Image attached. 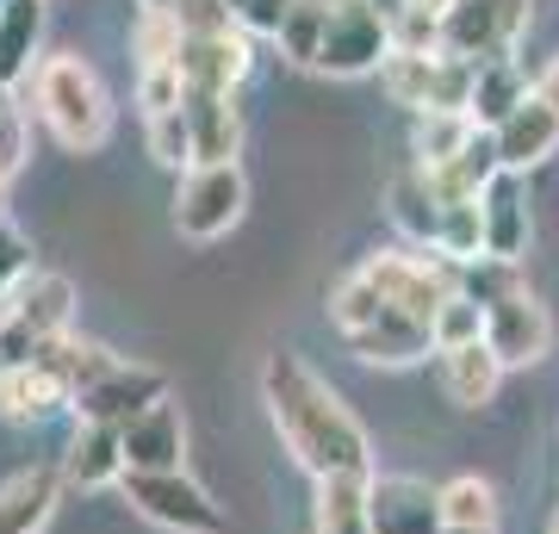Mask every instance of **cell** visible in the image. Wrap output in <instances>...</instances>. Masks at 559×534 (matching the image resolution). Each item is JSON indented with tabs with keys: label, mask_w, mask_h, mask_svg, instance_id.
<instances>
[{
	"label": "cell",
	"mask_w": 559,
	"mask_h": 534,
	"mask_svg": "<svg viewBox=\"0 0 559 534\" xmlns=\"http://www.w3.org/2000/svg\"><path fill=\"white\" fill-rule=\"evenodd\" d=\"M392 57V20H385L373 0H330V20H323V44H318V75L355 81V75H380Z\"/></svg>",
	"instance_id": "cell-6"
},
{
	"label": "cell",
	"mask_w": 559,
	"mask_h": 534,
	"mask_svg": "<svg viewBox=\"0 0 559 534\" xmlns=\"http://www.w3.org/2000/svg\"><path fill=\"white\" fill-rule=\"evenodd\" d=\"M528 94H535V87H528V75H522L516 57L479 62V81H473V106H466V112H473V124H479V131H498V124L510 119Z\"/></svg>",
	"instance_id": "cell-25"
},
{
	"label": "cell",
	"mask_w": 559,
	"mask_h": 534,
	"mask_svg": "<svg viewBox=\"0 0 559 534\" xmlns=\"http://www.w3.org/2000/svg\"><path fill=\"white\" fill-rule=\"evenodd\" d=\"M373 7H380L385 20H399V13H404V0H373Z\"/></svg>",
	"instance_id": "cell-42"
},
{
	"label": "cell",
	"mask_w": 559,
	"mask_h": 534,
	"mask_svg": "<svg viewBox=\"0 0 559 534\" xmlns=\"http://www.w3.org/2000/svg\"><path fill=\"white\" fill-rule=\"evenodd\" d=\"M360 274L380 293L385 311L423 317V323H436V311L460 293V268L429 256V249H380V256L360 261Z\"/></svg>",
	"instance_id": "cell-5"
},
{
	"label": "cell",
	"mask_w": 559,
	"mask_h": 534,
	"mask_svg": "<svg viewBox=\"0 0 559 534\" xmlns=\"http://www.w3.org/2000/svg\"><path fill=\"white\" fill-rule=\"evenodd\" d=\"M0 7H7V0H0Z\"/></svg>",
	"instance_id": "cell-46"
},
{
	"label": "cell",
	"mask_w": 559,
	"mask_h": 534,
	"mask_svg": "<svg viewBox=\"0 0 559 534\" xmlns=\"http://www.w3.org/2000/svg\"><path fill=\"white\" fill-rule=\"evenodd\" d=\"M162 397H168V379H162L156 367H143V360H112L100 379H87V385H81L69 411H75L81 423L124 429L131 416H143L150 404H162Z\"/></svg>",
	"instance_id": "cell-12"
},
{
	"label": "cell",
	"mask_w": 559,
	"mask_h": 534,
	"mask_svg": "<svg viewBox=\"0 0 559 534\" xmlns=\"http://www.w3.org/2000/svg\"><path fill=\"white\" fill-rule=\"evenodd\" d=\"M261 397H267V416H274L286 454L299 460L311 478L373 473V441L360 429V416L293 348H274V355L261 360Z\"/></svg>",
	"instance_id": "cell-1"
},
{
	"label": "cell",
	"mask_w": 559,
	"mask_h": 534,
	"mask_svg": "<svg viewBox=\"0 0 559 534\" xmlns=\"http://www.w3.org/2000/svg\"><path fill=\"white\" fill-rule=\"evenodd\" d=\"M131 57H138V69H175V57H180L175 13H138V25H131Z\"/></svg>",
	"instance_id": "cell-31"
},
{
	"label": "cell",
	"mask_w": 559,
	"mask_h": 534,
	"mask_svg": "<svg viewBox=\"0 0 559 534\" xmlns=\"http://www.w3.org/2000/svg\"><path fill=\"white\" fill-rule=\"evenodd\" d=\"M404 7H411V13H429V20H441V13H448L454 0H404Z\"/></svg>",
	"instance_id": "cell-40"
},
{
	"label": "cell",
	"mask_w": 559,
	"mask_h": 534,
	"mask_svg": "<svg viewBox=\"0 0 559 534\" xmlns=\"http://www.w3.org/2000/svg\"><path fill=\"white\" fill-rule=\"evenodd\" d=\"M385 205H392V224H399V237L411 242V249H429V256H436V237H441V193L429 187V175H423L417 162H411L404 175H392V187H385Z\"/></svg>",
	"instance_id": "cell-22"
},
{
	"label": "cell",
	"mask_w": 559,
	"mask_h": 534,
	"mask_svg": "<svg viewBox=\"0 0 559 534\" xmlns=\"http://www.w3.org/2000/svg\"><path fill=\"white\" fill-rule=\"evenodd\" d=\"M473 138H479L473 112H423L411 131V156H417V168H448Z\"/></svg>",
	"instance_id": "cell-28"
},
{
	"label": "cell",
	"mask_w": 559,
	"mask_h": 534,
	"mask_svg": "<svg viewBox=\"0 0 559 534\" xmlns=\"http://www.w3.org/2000/svg\"><path fill=\"white\" fill-rule=\"evenodd\" d=\"M62 473H20L0 485V534H38L57 510Z\"/></svg>",
	"instance_id": "cell-26"
},
{
	"label": "cell",
	"mask_w": 559,
	"mask_h": 534,
	"mask_svg": "<svg viewBox=\"0 0 559 534\" xmlns=\"http://www.w3.org/2000/svg\"><path fill=\"white\" fill-rule=\"evenodd\" d=\"M503 385V360L491 355V342H460V348H441V392L454 397L460 411H485Z\"/></svg>",
	"instance_id": "cell-21"
},
{
	"label": "cell",
	"mask_w": 559,
	"mask_h": 534,
	"mask_svg": "<svg viewBox=\"0 0 559 534\" xmlns=\"http://www.w3.org/2000/svg\"><path fill=\"white\" fill-rule=\"evenodd\" d=\"M187 138H193V162H237L242 150V112L237 94H187Z\"/></svg>",
	"instance_id": "cell-18"
},
{
	"label": "cell",
	"mask_w": 559,
	"mask_h": 534,
	"mask_svg": "<svg viewBox=\"0 0 559 534\" xmlns=\"http://www.w3.org/2000/svg\"><path fill=\"white\" fill-rule=\"evenodd\" d=\"M522 25H528V0H454L441 13V50L479 69V62L516 57Z\"/></svg>",
	"instance_id": "cell-10"
},
{
	"label": "cell",
	"mask_w": 559,
	"mask_h": 534,
	"mask_svg": "<svg viewBox=\"0 0 559 534\" xmlns=\"http://www.w3.org/2000/svg\"><path fill=\"white\" fill-rule=\"evenodd\" d=\"M44 38V0H7L0 7V87H20L32 75Z\"/></svg>",
	"instance_id": "cell-24"
},
{
	"label": "cell",
	"mask_w": 559,
	"mask_h": 534,
	"mask_svg": "<svg viewBox=\"0 0 559 534\" xmlns=\"http://www.w3.org/2000/svg\"><path fill=\"white\" fill-rule=\"evenodd\" d=\"M360 360H373V367H417L423 355H436V336H429V323L423 317H404V311H380L367 330L348 336Z\"/></svg>",
	"instance_id": "cell-16"
},
{
	"label": "cell",
	"mask_w": 559,
	"mask_h": 534,
	"mask_svg": "<svg viewBox=\"0 0 559 534\" xmlns=\"http://www.w3.org/2000/svg\"><path fill=\"white\" fill-rule=\"evenodd\" d=\"M242 205H249V180L237 162H193L175 187V230L187 242H218L242 224Z\"/></svg>",
	"instance_id": "cell-7"
},
{
	"label": "cell",
	"mask_w": 559,
	"mask_h": 534,
	"mask_svg": "<svg viewBox=\"0 0 559 534\" xmlns=\"http://www.w3.org/2000/svg\"><path fill=\"white\" fill-rule=\"evenodd\" d=\"M385 94L399 99V106H411V112H466L473 106V81H479V69L473 62L448 57V50H436V57H404V50H392L380 69Z\"/></svg>",
	"instance_id": "cell-8"
},
{
	"label": "cell",
	"mask_w": 559,
	"mask_h": 534,
	"mask_svg": "<svg viewBox=\"0 0 559 534\" xmlns=\"http://www.w3.org/2000/svg\"><path fill=\"white\" fill-rule=\"evenodd\" d=\"M180 0H138V13H175Z\"/></svg>",
	"instance_id": "cell-41"
},
{
	"label": "cell",
	"mask_w": 559,
	"mask_h": 534,
	"mask_svg": "<svg viewBox=\"0 0 559 534\" xmlns=\"http://www.w3.org/2000/svg\"><path fill=\"white\" fill-rule=\"evenodd\" d=\"M460 293L479 298L485 342H491V355L503 360V373L547 360V348H554V317H547V305L522 286V274L510 261H473V268H460Z\"/></svg>",
	"instance_id": "cell-2"
},
{
	"label": "cell",
	"mask_w": 559,
	"mask_h": 534,
	"mask_svg": "<svg viewBox=\"0 0 559 534\" xmlns=\"http://www.w3.org/2000/svg\"><path fill=\"white\" fill-rule=\"evenodd\" d=\"M224 7H230V13H237V0H224Z\"/></svg>",
	"instance_id": "cell-44"
},
{
	"label": "cell",
	"mask_w": 559,
	"mask_h": 534,
	"mask_svg": "<svg viewBox=\"0 0 559 534\" xmlns=\"http://www.w3.org/2000/svg\"><path fill=\"white\" fill-rule=\"evenodd\" d=\"M436 503H441V522H448V529L498 534V491H491V478L460 473V478H448V485L436 491Z\"/></svg>",
	"instance_id": "cell-27"
},
{
	"label": "cell",
	"mask_w": 559,
	"mask_h": 534,
	"mask_svg": "<svg viewBox=\"0 0 559 534\" xmlns=\"http://www.w3.org/2000/svg\"><path fill=\"white\" fill-rule=\"evenodd\" d=\"M32 94H38L44 131H50L62 150L94 156V150L112 138V94H106V81L94 75L87 57H69V50L44 57L38 75H32Z\"/></svg>",
	"instance_id": "cell-3"
},
{
	"label": "cell",
	"mask_w": 559,
	"mask_h": 534,
	"mask_svg": "<svg viewBox=\"0 0 559 534\" xmlns=\"http://www.w3.org/2000/svg\"><path fill=\"white\" fill-rule=\"evenodd\" d=\"M311 534H373V473L318 478V497H311Z\"/></svg>",
	"instance_id": "cell-19"
},
{
	"label": "cell",
	"mask_w": 559,
	"mask_h": 534,
	"mask_svg": "<svg viewBox=\"0 0 559 534\" xmlns=\"http://www.w3.org/2000/svg\"><path fill=\"white\" fill-rule=\"evenodd\" d=\"M119 478H124L119 429H100V423H81V436L69 441V454H62V485H81V491H100V485H119Z\"/></svg>",
	"instance_id": "cell-23"
},
{
	"label": "cell",
	"mask_w": 559,
	"mask_h": 534,
	"mask_svg": "<svg viewBox=\"0 0 559 534\" xmlns=\"http://www.w3.org/2000/svg\"><path fill=\"white\" fill-rule=\"evenodd\" d=\"M323 20H330V0H293V13H286V25H280V57L299 62V69H311L318 62V44H323Z\"/></svg>",
	"instance_id": "cell-29"
},
{
	"label": "cell",
	"mask_w": 559,
	"mask_h": 534,
	"mask_svg": "<svg viewBox=\"0 0 559 534\" xmlns=\"http://www.w3.org/2000/svg\"><path fill=\"white\" fill-rule=\"evenodd\" d=\"M554 534H559V522H554Z\"/></svg>",
	"instance_id": "cell-45"
},
{
	"label": "cell",
	"mask_w": 559,
	"mask_h": 534,
	"mask_svg": "<svg viewBox=\"0 0 559 534\" xmlns=\"http://www.w3.org/2000/svg\"><path fill=\"white\" fill-rule=\"evenodd\" d=\"M175 25H180V38H187V32H224V25H237V13H230L224 0H180Z\"/></svg>",
	"instance_id": "cell-38"
},
{
	"label": "cell",
	"mask_w": 559,
	"mask_h": 534,
	"mask_svg": "<svg viewBox=\"0 0 559 534\" xmlns=\"http://www.w3.org/2000/svg\"><path fill=\"white\" fill-rule=\"evenodd\" d=\"M38 268H32V242L20 237V230H7L0 224V293H13L20 280H32Z\"/></svg>",
	"instance_id": "cell-37"
},
{
	"label": "cell",
	"mask_w": 559,
	"mask_h": 534,
	"mask_svg": "<svg viewBox=\"0 0 559 534\" xmlns=\"http://www.w3.org/2000/svg\"><path fill=\"white\" fill-rule=\"evenodd\" d=\"M441 534H485V529H448V522H441Z\"/></svg>",
	"instance_id": "cell-43"
},
{
	"label": "cell",
	"mask_w": 559,
	"mask_h": 534,
	"mask_svg": "<svg viewBox=\"0 0 559 534\" xmlns=\"http://www.w3.org/2000/svg\"><path fill=\"white\" fill-rule=\"evenodd\" d=\"M119 454H124V473H180V460H187V423H180V411L162 397L143 416H131L119 429Z\"/></svg>",
	"instance_id": "cell-14"
},
{
	"label": "cell",
	"mask_w": 559,
	"mask_h": 534,
	"mask_svg": "<svg viewBox=\"0 0 559 534\" xmlns=\"http://www.w3.org/2000/svg\"><path fill=\"white\" fill-rule=\"evenodd\" d=\"M380 311H385V305H380V293L367 286V274H360V268H355V274H342L336 286H330V323L342 330V342L355 336V330H367Z\"/></svg>",
	"instance_id": "cell-30"
},
{
	"label": "cell",
	"mask_w": 559,
	"mask_h": 534,
	"mask_svg": "<svg viewBox=\"0 0 559 534\" xmlns=\"http://www.w3.org/2000/svg\"><path fill=\"white\" fill-rule=\"evenodd\" d=\"M479 224H485V261H510L522 268L528 237H535V212H528V180L498 168L491 187L479 193Z\"/></svg>",
	"instance_id": "cell-13"
},
{
	"label": "cell",
	"mask_w": 559,
	"mask_h": 534,
	"mask_svg": "<svg viewBox=\"0 0 559 534\" xmlns=\"http://www.w3.org/2000/svg\"><path fill=\"white\" fill-rule=\"evenodd\" d=\"M535 94H540V99H547V106H554V112H559V57L547 62V69H540V81H535Z\"/></svg>",
	"instance_id": "cell-39"
},
{
	"label": "cell",
	"mask_w": 559,
	"mask_h": 534,
	"mask_svg": "<svg viewBox=\"0 0 559 534\" xmlns=\"http://www.w3.org/2000/svg\"><path fill=\"white\" fill-rule=\"evenodd\" d=\"M57 411H69V385H62V373L44 355L0 373V416L7 423H44Z\"/></svg>",
	"instance_id": "cell-17"
},
{
	"label": "cell",
	"mask_w": 559,
	"mask_h": 534,
	"mask_svg": "<svg viewBox=\"0 0 559 534\" xmlns=\"http://www.w3.org/2000/svg\"><path fill=\"white\" fill-rule=\"evenodd\" d=\"M249 32L242 25H224V32H187L175 57V75L187 94H237L249 69H255V50H249Z\"/></svg>",
	"instance_id": "cell-11"
},
{
	"label": "cell",
	"mask_w": 559,
	"mask_h": 534,
	"mask_svg": "<svg viewBox=\"0 0 559 534\" xmlns=\"http://www.w3.org/2000/svg\"><path fill=\"white\" fill-rule=\"evenodd\" d=\"M429 336H436V355H441V348H460V342H479V336H485V311H479V298L454 293V298H448V305L436 311Z\"/></svg>",
	"instance_id": "cell-33"
},
{
	"label": "cell",
	"mask_w": 559,
	"mask_h": 534,
	"mask_svg": "<svg viewBox=\"0 0 559 534\" xmlns=\"http://www.w3.org/2000/svg\"><path fill=\"white\" fill-rule=\"evenodd\" d=\"M180 99H187V87H180L175 69H138V106H143V119H150V112H175Z\"/></svg>",
	"instance_id": "cell-35"
},
{
	"label": "cell",
	"mask_w": 559,
	"mask_h": 534,
	"mask_svg": "<svg viewBox=\"0 0 559 534\" xmlns=\"http://www.w3.org/2000/svg\"><path fill=\"white\" fill-rule=\"evenodd\" d=\"M25 162V106L13 99V87H0V180H13Z\"/></svg>",
	"instance_id": "cell-34"
},
{
	"label": "cell",
	"mask_w": 559,
	"mask_h": 534,
	"mask_svg": "<svg viewBox=\"0 0 559 534\" xmlns=\"http://www.w3.org/2000/svg\"><path fill=\"white\" fill-rule=\"evenodd\" d=\"M119 485L131 497V510L168 534H218L224 529V510L212 503V491H205L200 478H187V466L180 473H124Z\"/></svg>",
	"instance_id": "cell-9"
},
{
	"label": "cell",
	"mask_w": 559,
	"mask_h": 534,
	"mask_svg": "<svg viewBox=\"0 0 559 534\" xmlns=\"http://www.w3.org/2000/svg\"><path fill=\"white\" fill-rule=\"evenodd\" d=\"M75 323V280L69 274H32L13 293H0V373L38 360L50 342L69 336Z\"/></svg>",
	"instance_id": "cell-4"
},
{
	"label": "cell",
	"mask_w": 559,
	"mask_h": 534,
	"mask_svg": "<svg viewBox=\"0 0 559 534\" xmlns=\"http://www.w3.org/2000/svg\"><path fill=\"white\" fill-rule=\"evenodd\" d=\"M373 534H441V503L423 478H373Z\"/></svg>",
	"instance_id": "cell-20"
},
{
	"label": "cell",
	"mask_w": 559,
	"mask_h": 534,
	"mask_svg": "<svg viewBox=\"0 0 559 534\" xmlns=\"http://www.w3.org/2000/svg\"><path fill=\"white\" fill-rule=\"evenodd\" d=\"M491 143H498V168H510V175H528V168H540V162L559 150V112H554L540 94H528L516 112H510V119L491 131Z\"/></svg>",
	"instance_id": "cell-15"
},
{
	"label": "cell",
	"mask_w": 559,
	"mask_h": 534,
	"mask_svg": "<svg viewBox=\"0 0 559 534\" xmlns=\"http://www.w3.org/2000/svg\"><path fill=\"white\" fill-rule=\"evenodd\" d=\"M286 13H293V0H237V25L249 38H280Z\"/></svg>",
	"instance_id": "cell-36"
},
{
	"label": "cell",
	"mask_w": 559,
	"mask_h": 534,
	"mask_svg": "<svg viewBox=\"0 0 559 534\" xmlns=\"http://www.w3.org/2000/svg\"><path fill=\"white\" fill-rule=\"evenodd\" d=\"M143 138H150V156L162 162V168H175V175H187L193 168V138H187V112H150L143 119Z\"/></svg>",
	"instance_id": "cell-32"
}]
</instances>
